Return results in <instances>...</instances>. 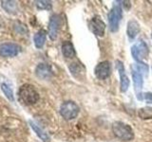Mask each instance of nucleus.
<instances>
[{
  "instance_id": "3",
  "label": "nucleus",
  "mask_w": 152,
  "mask_h": 142,
  "mask_svg": "<svg viewBox=\"0 0 152 142\" xmlns=\"http://www.w3.org/2000/svg\"><path fill=\"white\" fill-rule=\"evenodd\" d=\"M119 2L114 4V6L109 12L107 18L109 24V30L112 32H116L119 30V25H120L122 19V8L121 5L118 4Z\"/></svg>"
},
{
  "instance_id": "10",
  "label": "nucleus",
  "mask_w": 152,
  "mask_h": 142,
  "mask_svg": "<svg viewBox=\"0 0 152 142\" xmlns=\"http://www.w3.org/2000/svg\"><path fill=\"white\" fill-rule=\"evenodd\" d=\"M109 74H110V64H109L108 61L101 62L95 67V75L100 80L107 79Z\"/></svg>"
},
{
  "instance_id": "21",
  "label": "nucleus",
  "mask_w": 152,
  "mask_h": 142,
  "mask_svg": "<svg viewBox=\"0 0 152 142\" xmlns=\"http://www.w3.org/2000/svg\"><path fill=\"white\" fill-rule=\"evenodd\" d=\"M137 98L139 99H145L146 102L152 103V92H147L144 94H138Z\"/></svg>"
},
{
  "instance_id": "11",
  "label": "nucleus",
  "mask_w": 152,
  "mask_h": 142,
  "mask_svg": "<svg viewBox=\"0 0 152 142\" xmlns=\"http://www.w3.org/2000/svg\"><path fill=\"white\" fill-rule=\"evenodd\" d=\"M131 71H132V79H133V84H134V89L137 94H140L141 90L142 89V84H144V80H142V74L139 70L136 69L133 64L131 65Z\"/></svg>"
},
{
  "instance_id": "6",
  "label": "nucleus",
  "mask_w": 152,
  "mask_h": 142,
  "mask_svg": "<svg viewBox=\"0 0 152 142\" xmlns=\"http://www.w3.org/2000/svg\"><path fill=\"white\" fill-rule=\"evenodd\" d=\"M21 51V46L14 43H4L0 45V56L14 57Z\"/></svg>"
},
{
  "instance_id": "18",
  "label": "nucleus",
  "mask_w": 152,
  "mask_h": 142,
  "mask_svg": "<svg viewBox=\"0 0 152 142\" xmlns=\"http://www.w3.org/2000/svg\"><path fill=\"white\" fill-rule=\"evenodd\" d=\"M1 89H2L3 93L5 94V96H6L11 101H13L14 97H13V91H12V89L10 87L8 84H6V83H2L1 84Z\"/></svg>"
},
{
  "instance_id": "22",
  "label": "nucleus",
  "mask_w": 152,
  "mask_h": 142,
  "mask_svg": "<svg viewBox=\"0 0 152 142\" xmlns=\"http://www.w3.org/2000/svg\"><path fill=\"white\" fill-rule=\"evenodd\" d=\"M151 38H152V36H151Z\"/></svg>"
},
{
  "instance_id": "12",
  "label": "nucleus",
  "mask_w": 152,
  "mask_h": 142,
  "mask_svg": "<svg viewBox=\"0 0 152 142\" xmlns=\"http://www.w3.org/2000/svg\"><path fill=\"white\" fill-rule=\"evenodd\" d=\"M35 73L37 77H39L40 79H43V80L49 79L52 74L50 65H48L47 64H38L35 69Z\"/></svg>"
},
{
  "instance_id": "7",
  "label": "nucleus",
  "mask_w": 152,
  "mask_h": 142,
  "mask_svg": "<svg viewBox=\"0 0 152 142\" xmlns=\"http://www.w3.org/2000/svg\"><path fill=\"white\" fill-rule=\"evenodd\" d=\"M60 24H61V17L58 14H53L49 23V36L51 40H55L57 38V34H58L59 28H60Z\"/></svg>"
},
{
  "instance_id": "13",
  "label": "nucleus",
  "mask_w": 152,
  "mask_h": 142,
  "mask_svg": "<svg viewBox=\"0 0 152 142\" xmlns=\"http://www.w3.org/2000/svg\"><path fill=\"white\" fill-rule=\"evenodd\" d=\"M139 31H140V26H139V24H138L137 21L131 20V21L128 22L126 33H127L128 38H129V40L134 39V38L138 35Z\"/></svg>"
},
{
  "instance_id": "1",
  "label": "nucleus",
  "mask_w": 152,
  "mask_h": 142,
  "mask_svg": "<svg viewBox=\"0 0 152 142\" xmlns=\"http://www.w3.org/2000/svg\"><path fill=\"white\" fill-rule=\"evenodd\" d=\"M18 99L19 101L25 105H31L38 101L39 99V94L36 89L31 84H23L19 88L18 91Z\"/></svg>"
},
{
  "instance_id": "8",
  "label": "nucleus",
  "mask_w": 152,
  "mask_h": 142,
  "mask_svg": "<svg viewBox=\"0 0 152 142\" xmlns=\"http://www.w3.org/2000/svg\"><path fill=\"white\" fill-rule=\"evenodd\" d=\"M116 68L120 74V87L122 92H126L129 87V80L126 76L125 66L121 61H116Z\"/></svg>"
},
{
  "instance_id": "19",
  "label": "nucleus",
  "mask_w": 152,
  "mask_h": 142,
  "mask_svg": "<svg viewBox=\"0 0 152 142\" xmlns=\"http://www.w3.org/2000/svg\"><path fill=\"white\" fill-rule=\"evenodd\" d=\"M139 116L142 117V118H151L152 117V108H149V107H145V108H141L139 112Z\"/></svg>"
},
{
  "instance_id": "17",
  "label": "nucleus",
  "mask_w": 152,
  "mask_h": 142,
  "mask_svg": "<svg viewBox=\"0 0 152 142\" xmlns=\"http://www.w3.org/2000/svg\"><path fill=\"white\" fill-rule=\"evenodd\" d=\"M2 7L8 12H12V13L16 12L17 5L16 2L14 1H2Z\"/></svg>"
},
{
  "instance_id": "5",
  "label": "nucleus",
  "mask_w": 152,
  "mask_h": 142,
  "mask_svg": "<svg viewBox=\"0 0 152 142\" xmlns=\"http://www.w3.org/2000/svg\"><path fill=\"white\" fill-rule=\"evenodd\" d=\"M131 54L138 63H142L148 56V46L144 41H139L131 46Z\"/></svg>"
},
{
  "instance_id": "2",
  "label": "nucleus",
  "mask_w": 152,
  "mask_h": 142,
  "mask_svg": "<svg viewBox=\"0 0 152 142\" xmlns=\"http://www.w3.org/2000/svg\"><path fill=\"white\" fill-rule=\"evenodd\" d=\"M113 134L119 139L124 141H129L134 137V133L129 125L121 121H116L112 124Z\"/></svg>"
},
{
  "instance_id": "20",
  "label": "nucleus",
  "mask_w": 152,
  "mask_h": 142,
  "mask_svg": "<svg viewBox=\"0 0 152 142\" xmlns=\"http://www.w3.org/2000/svg\"><path fill=\"white\" fill-rule=\"evenodd\" d=\"M36 7L40 9H51V3L50 1H36Z\"/></svg>"
},
{
  "instance_id": "14",
  "label": "nucleus",
  "mask_w": 152,
  "mask_h": 142,
  "mask_svg": "<svg viewBox=\"0 0 152 142\" xmlns=\"http://www.w3.org/2000/svg\"><path fill=\"white\" fill-rule=\"evenodd\" d=\"M47 38V32L44 30H41L35 33L34 37H33V41H34V45L37 49H42L44 46Z\"/></svg>"
},
{
  "instance_id": "4",
  "label": "nucleus",
  "mask_w": 152,
  "mask_h": 142,
  "mask_svg": "<svg viewBox=\"0 0 152 142\" xmlns=\"http://www.w3.org/2000/svg\"><path fill=\"white\" fill-rule=\"evenodd\" d=\"M79 111H80L79 106L74 101H65L60 107L61 116L66 120H70L75 118L78 116Z\"/></svg>"
},
{
  "instance_id": "15",
  "label": "nucleus",
  "mask_w": 152,
  "mask_h": 142,
  "mask_svg": "<svg viewBox=\"0 0 152 142\" xmlns=\"http://www.w3.org/2000/svg\"><path fill=\"white\" fill-rule=\"evenodd\" d=\"M28 123H30V125H31V127L33 129V131L36 133V135L39 136L43 141H44V142H49L50 141V136L48 135L47 133L44 130H43L40 126H38L36 123H34V122L31 121V120L28 121Z\"/></svg>"
},
{
  "instance_id": "16",
  "label": "nucleus",
  "mask_w": 152,
  "mask_h": 142,
  "mask_svg": "<svg viewBox=\"0 0 152 142\" xmlns=\"http://www.w3.org/2000/svg\"><path fill=\"white\" fill-rule=\"evenodd\" d=\"M62 53L66 58H73L75 57V49L70 42H65L62 45Z\"/></svg>"
},
{
  "instance_id": "9",
  "label": "nucleus",
  "mask_w": 152,
  "mask_h": 142,
  "mask_svg": "<svg viewBox=\"0 0 152 142\" xmlns=\"http://www.w3.org/2000/svg\"><path fill=\"white\" fill-rule=\"evenodd\" d=\"M89 28L91 31L97 36H104V30H106V25L99 17H93L89 22Z\"/></svg>"
}]
</instances>
